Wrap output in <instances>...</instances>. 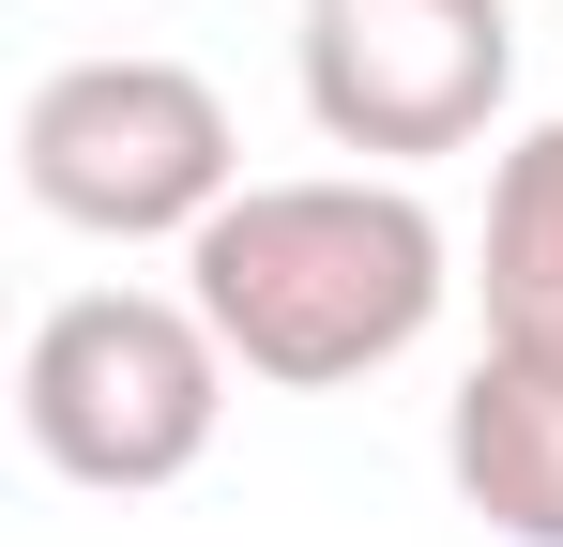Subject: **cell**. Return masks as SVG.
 <instances>
[{
    "mask_svg": "<svg viewBox=\"0 0 563 547\" xmlns=\"http://www.w3.org/2000/svg\"><path fill=\"white\" fill-rule=\"evenodd\" d=\"M442 289H457V244H442V213H427L396 168L244 182V198L184 244V304L229 335V365L275 380V395L380 380L396 350H427Z\"/></svg>",
    "mask_w": 563,
    "mask_h": 547,
    "instance_id": "6da1fadb",
    "label": "cell"
},
{
    "mask_svg": "<svg viewBox=\"0 0 563 547\" xmlns=\"http://www.w3.org/2000/svg\"><path fill=\"white\" fill-rule=\"evenodd\" d=\"M15 426L62 487H107V502L184 487L229 426V335L184 289H77L15 350Z\"/></svg>",
    "mask_w": 563,
    "mask_h": 547,
    "instance_id": "7a4b0ae2",
    "label": "cell"
},
{
    "mask_svg": "<svg viewBox=\"0 0 563 547\" xmlns=\"http://www.w3.org/2000/svg\"><path fill=\"white\" fill-rule=\"evenodd\" d=\"M15 182H31V213H62L92 244H198L244 198V137H229V91L198 77V62L107 46V62L31 77Z\"/></svg>",
    "mask_w": 563,
    "mask_h": 547,
    "instance_id": "3957f363",
    "label": "cell"
},
{
    "mask_svg": "<svg viewBox=\"0 0 563 547\" xmlns=\"http://www.w3.org/2000/svg\"><path fill=\"white\" fill-rule=\"evenodd\" d=\"M289 77H305V122L366 168H427V153H472L518 91V15L503 0H305L289 31Z\"/></svg>",
    "mask_w": 563,
    "mask_h": 547,
    "instance_id": "277c9868",
    "label": "cell"
},
{
    "mask_svg": "<svg viewBox=\"0 0 563 547\" xmlns=\"http://www.w3.org/2000/svg\"><path fill=\"white\" fill-rule=\"evenodd\" d=\"M442 471L503 547H563V350H487L442 395Z\"/></svg>",
    "mask_w": 563,
    "mask_h": 547,
    "instance_id": "5b68a950",
    "label": "cell"
},
{
    "mask_svg": "<svg viewBox=\"0 0 563 547\" xmlns=\"http://www.w3.org/2000/svg\"><path fill=\"white\" fill-rule=\"evenodd\" d=\"M487 350H563V122L487 168Z\"/></svg>",
    "mask_w": 563,
    "mask_h": 547,
    "instance_id": "8992f818",
    "label": "cell"
}]
</instances>
